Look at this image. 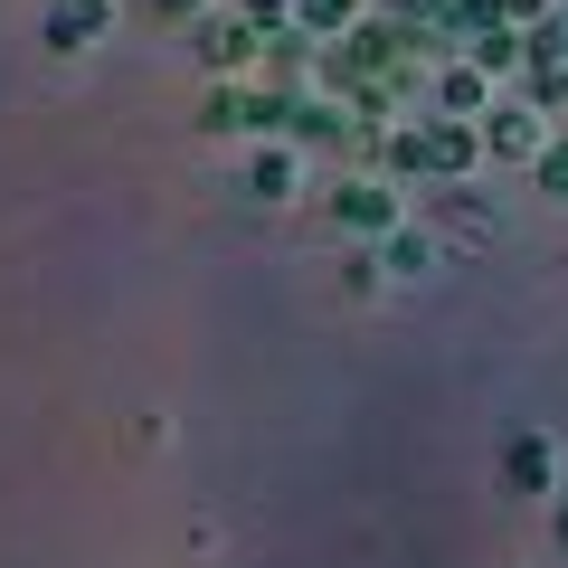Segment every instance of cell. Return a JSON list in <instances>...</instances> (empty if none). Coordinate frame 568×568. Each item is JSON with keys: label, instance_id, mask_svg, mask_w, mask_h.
Segmentation results:
<instances>
[{"label": "cell", "instance_id": "277c9868", "mask_svg": "<svg viewBox=\"0 0 568 568\" xmlns=\"http://www.w3.org/2000/svg\"><path fill=\"white\" fill-rule=\"evenodd\" d=\"M190 48H200L219 77H246V67L265 58V29L256 20H200V29H190Z\"/></svg>", "mask_w": 568, "mask_h": 568}, {"label": "cell", "instance_id": "6da1fadb", "mask_svg": "<svg viewBox=\"0 0 568 568\" xmlns=\"http://www.w3.org/2000/svg\"><path fill=\"white\" fill-rule=\"evenodd\" d=\"M332 227H342V237H388V227H407L398 219V181H388V171L332 181Z\"/></svg>", "mask_w": 568, "mask_h": 568}, {"label": "cell", "instance_id": "9a60e30c", "mask_svg": "<svg viewBox=\"0 0 568 568\" xmlns=\"http://www.w3.org/2000/svg\"><path fill=\"white\" fill-rule=\"evenodd\" d=\"M503 20L511 29H549V20H559V0H503Z\"/></svg>", "mask_w": 568, "mask_h": 568}, {"label": "cell", "instance_id": "e0dca14e", "mask_svg": "<svg viewBox=\"0 0 568 568\" xmlns=\"http://www.w3.org/2000/svg\"><path fill=\"white\" fill-rule=\"evenodd\" d=\"M559 29H568V0H559Z\"/></svg>", "mask_w": 568, "mask_h": 568}, {"label": "cell", "instance_id": "ba28073f", "mask_svg": "<svg viewBox=\"0 0 568 568\" xmlns=\"http://www.w3.org/2000/svg\"><path fill=\"white\" fill-rule=\"evenodd\" d=\"M200 123H209V133H256V85H237V77H227V85H209Z\"/></svg>", "mask_w": 568, "mask_h": 568}, {"label": "cell", "instance_id": "3957f363", "mask_svg": "<svg viewBox=\"0 0 568 568\" xmlns=\"http://www.w3.org/2000/svg\"><path fill=\"white\" fill-rule=\"evenodd\" d=\"M493 95H503V85H493L474 58H446V67H436V85H426V104H436V114H455V123H484Z\"/></svg>", "mask_w": 568, "mask_h": 568}, {"label": "cell", "instance_id": "7c38bea8", "mask_svg": "<svg viewBox=\"0 0 568 568\" xmlns=\"http://www.w3.org/2000/svg\"><path fill=\"white\" fill-rule=\"evenodd\" d=\"M379 256L398 265V275H426V256H436V246H426L417 227H388V237H379Z\"/></svg>", "mask_w": 568, "mask_h": 568}, {"label": "cell", "instance_id": "8fae6325", "mask_svg": "<svg viewBox=\"0 0 568 568\" xmlns=\"http://www.w3.org/2000/svg\"><path fill=\"white\" fill-rule=\"evenodd\" d=\"M369 10H379L388 29H436V20L455 10V0H369Z\"/></svg>", "mask_w": 568, "mask_h": 568}, {"label": "cell", "instance_id": "7a4b0ae2", "mask_svg": "<svg viewBox=\"0 0 568 568\" xmlns=\"http://www.w3.org/2000/svg\"><path fill=\"white\" fill-rule=\"evenodd\" d=\"M484 152H493V162H540V152H549V114H540L530 95H493Z\"/></svg>", "mask_w": 568, "mask_h": 568}, {"label": "cell", "instance_id": "30bf717a", "mask_svg": "<svg viewBox=\"0 0 568 568\" xmlns=\"http://www.w3.org/2000/svg\"><path fill=\"white\" fill-rule=\"evenodd\" d=\"M521 95L540 114H568V67H521Z\"/></svg>", "mask_w": 568, "mask_h": 568}, {"label": "cell", "instance_id": "5b68a950", "mask_svg": "<svg viewBox=\"0 0 568 568\" xmlns=\"http://www.w3.org/2000/svg\"><path fill=\"white\" fill-rule=\"evenodd\" d=\"M104 29H114V0H48V10H39V39L67 48V58H77V48H95Z\"/></svg>", "mask_w": 568, "mask_h": 568}, {"label": "cell", "instance_id": "4fadbf2b", "mask_svg": "<svg viewBox=\"0 0 568 568\" xmlns=\"http://www.w3.org/2000/svg\"><path fill=\"white\" fill-rule=\"evenodd\" d=\"M530 171H540V190H549V200H568V133H549V152H540Z\"/></svg>", "mask_w": 568, "mask_h": 568}, {"label": "cell", "instance_id": "8992f818", "mask_svg": "<svg viewBox=\"0 0 568 568\" xmlns=\"http://www.w3.org/2000/svg\"><path fill=\"white\" fill-rule=\"evenodd\" d=\"M503 484L511 493H549L559 484V446H549V436H511L503 446Z\"/></svg>", "mask_w": 568, "mask_h": 568}, {"label": "cell", "instance_id": "5bb4252c", "mask_svg": "<svg viewBox=\"0 0 568 568\" xmlns=\"http://www.w3.org/2000/svg\"><path fill=\"white\" fill-rule=\"evenodd\" d=\"M142 10H152L162 29H200L209 20V0H142Z\"/></svg>", "mask_w": 568, "mask_h": 568}, {"label": "cell", "instance_id": "9c48e42d", "mask_svg": "<svg viewBox=\"0 0 568 568\" xmlns=\"http://www.w3.org/2000/svg\"><path fill=\"white\" fill-rule=\"evenodd\" d=\"M294 20H304L313 39H342V29L369 20V0H294Z\"/></svg>", "mask_w": 568, "mask_h": 568}, {"label": "cell", "instance_id": "2e32d148", "mask_svg": "<svg viewBox=\"0 0 568 568\" xmlns=\"http://www.w3.org/2000/svg\"><path fill=\"white\" fill-rule=\"evenodd\" d=\"M559 540H568V503H559Z\"/></svg>", "mask_w": 568, "mask_h": 568}, {"label": "cell", "instance_id": "52a82bcc", "mask_svg": "<svg viewBox=\"0 0 568 568\" xmlns=\"http://www.w3.org/2000/svg\"><path fill=\"white\" fill-rule=\"evenodd\" d=\"M294 181H304V171H294V142H256V152H246V190H256V200H294Z\"/></svg>", "mask_w": 568, "mask_h": 568}]
</instances>
